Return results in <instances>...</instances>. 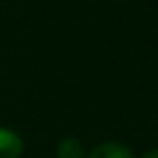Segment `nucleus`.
<instances>
[{
	"label": "nucleus",
	"instance_id": "obj_2",
	"mask_svg": "<svg viewBox=\"0 0 158 158\" xmlns=\"http://www.w3.org/2000/svg\"><path fill=\"white\" fill-rule=\"evenodd\" d=\"M87 158H134V156L126 145L106 141V143H100L98 147H93Z\"/></svg>",
	"mask_w": 158,
	"mask_h": 158
},
{
	"label": "nucleus",
	"instance_id": "obj_4",
	"mask_svg": "<svg viewBox=\"0 0 158 158\" xmlns=\"http://www.w3.org/2000/svg\"><path fill=\"white\" fill-rule=\"evenodd\" d=\"M143 158H158V149H152V152L143 154Z\"/></svg>",
	"mask_w": 158,
	"mask_h": 158
},
{
	"label": "nucleus",
	"instance_id": "obj_1",
	"mask_svg": "<svg viewBox=\"0 0 158 158\" xmlns=\"http://www.w3.org/2000/svg\"><path fill=\"white\" fill-rule=\"evenodd\" d=\"M24 152V141L18 132L0 128V158H20Z\"/></svg>",
	"mask_w": 158,
	"mask_h": 158
},
{
	"label": "nucleus",
	"instance_id": "obj_3",
	"mask_svg": "<svg viewBox=\"0 0 158 158\" xmlns=\"http://www.w3.org/2000/svg\"><path fill=\"white\" fill-rule=\"evenodd\" d=\"M56 158H85V149H82V143L74 136H67L63 139L59 145H56Z\"/></svg>",
	"mask_w": 158,
	"mask_h": 158
}]
</instances>
